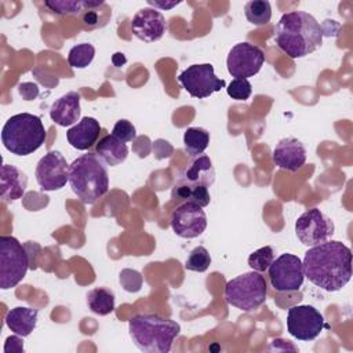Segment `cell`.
Instances as JSON below:
<instances>
[{
	"instance_id": "cell-1",
	"label": "cell",
	"mask_w": 353,
	"mask_h": 353,
	"mask_svg": "<svg viewBox=\"0 0 353 353\" xmlns=\"http://www.w3.org/2000/svg\"><path fill=\"white\" fill-rule=\"evenodd\" d=\"M303 273L316 287L328 292L342 290L352 279V251L338 240L310 247L302 261Z\"/></svg>"
},
{
	"instance_id": "cell-2",
	"label": "cell",
	"mask_w": 353,
	"mask_h": 353,
	"mask_svg": "<svg viewBox=\"0 0 353 353\" xmlns=\"http://www.w3.org/2000/svg\"><path fill=\"white\" fill-rule=\"evenodd\" d=\"M324 30L306 11L283 14L274 28V43L290 58H302L323 44Z\"/></svg>"
},
{
	"instance_id": "cell-3",
	"label": "cell",
	"mask_w": 353,
	"mask_h": 353,
	"mask_svg": "<svg viewBox=\"0 0 353 353\" xmlns=\"http://www.w3.org/2000/svg\"><path fill=\"white\" fill-rule=\"evenodd\" d=\"M181 325L159 314H135L128 321V334L134 345L146 353H168Z\"/></svg>"
},
{
	"instance_id": "cell-4",
	"label": "cell",
	"mask_w": 353,
	"mask_h": 353,
	"mask_svg": "<svg viewBox=\"0 0 353 353\" xmlns=\"http://www.w3.org/2000/svg\"><path fill=\"white\" fill-rule=\"evenodd\" d=\"M69 185L84 204H94L109 190L105 163L94 153H85L69 165Z\"/></svg>"
},
{
	"instance_id": "cell-5",
	"label": "cell",
	"mask_w": 353,
	"mask_h": 353,
	"mask_svg": "<svg viewBox=\"0 0 353 353\" xmlns=\"http://www.w3.org/2000/svg\"><path fill=\"white\" fill-rule=\"evenodd\" d=\"M47 132L39 116L18 113L11 116L1 130L4 148L17 156H28L36 152L46 141Z\"/></svg>"
},
{
	"instance_id": "cell-6",
	"label": "cell",
	"mask_w": 353,
	"mask_h": 353,
	"mask_svg": "<svg viewBox=\"0 0 353 353\" xmlns=\"http://www.w3.org/2000/svg\"><path fill=\"white\" fill-rule=\"evenodd\" d=\"M215 181V170L208 156L200 154L183 170L175 185L176 196L185 201H193L201 207L210 204L208 188Z\"/></svg>"
},
{
	"instance_id": "cell-7",
	"label": "cell",
	"mask_w": 353,
	"mask_h": 353,
	"mask_svg": "<svg viewBox=\"0 0 353 353\" xmlns=\"http://www.w3.org/2000/svg\"><path fill=\"white\" fill-rule=\"evenodd\" d=\"M268 285L265 277L259 272H247L225 285V299L229 305L243 310L252 312L266 301Z\"/></svg>"
},
{
	"instance_id": "cell-8",
	"label": "cell",
	"mask_w": 353,
	"mask_h": 353,
	"mask_svg": "<svg viewBox=\"0 0 353 353\" xmlns=\"http://www.w3.org/2000/svg\"><path fill=\"white\" fill-rule=\"evenodd\" d=\"M29 256L25 247L12 236L0 237V287L10 290L26 276Z\"/></svg>"
},
{
	"instance_id": "cell-9",
	"label": "cell",
	"mask_w": 353,
	"mask_h": 353,
	"mask_svg": "<svg viewBox=\"0 0 353 353\" xmlns=\"http://www.w3.org/2000/svg\"><path fill=\"white\" fill-rule=\"evenodd\" d=\"M178 81L193 98H207L214 92L225 88L226 83L214 73L211 63H194L179 73Z\"/></svg>"
},
{
	"instance_id": "cell-10",
	"label": "cell",
	"mask_w": 353,
	"mask_h": 353,
	"mask_svg": "<svg viewBox=\"0 0 353 353\" xmlns=\"http://www.w3.org/2000/svg\"><path fill=\"white\" fill-rule=\"evenodd\" d=\"M335 226L331 218H328L319 208H310L305 211L295 221V233L298 240L307 247L319 245L328 241L334 234Z\"/></svg>"
},
{
	"instance_id": "cell-11",
	"label": "cell",
	"mask_w": 353,
	"mask_h": 353,
	"mask_svg": "<svg viewBox=\"0 0 353 353\" xmlns=\"http://www.w3.org/2000/svg\"><path fill=\"white\" fill-rule=\"evenodd\" d=\"M268 270L270 284L276 291H296L303 284L302 261L294 254H281L273 259Z\"/></svg>"
},
{
	"instance_id": "cell-12",
	"label": "cell",
	"mask_w": 353,
	"mask_h": 353,
	"mask_svg": "<svg viewBox=\"0 0 353 353\" xmlns=\"http://www.w3.org/2000/svg\"><path fill=\"white\" fill-rule=\"evenodd\" d=\"M324 327L323 314L312 305H296L288 309L287 331L299 341L316 339Z\"/></svg>"
},
{
	"instance_id": "cell-13",
	"label": "cell",
	"mask_w": 353,
	"mask_h": 353,
	"mask_svg": "<svg viewBox=\"0 0 353 353\" xmlns=\"http://www.w3.org/2000/svg\"><path fill=\"white\" fill-rule=\"evenodd\" d=\"M265 62L263 51L247 41L234 44L226 59L228 72L234 79H248L256 74Z\"/></svg>"
},
{
	"instance_id": "cell-14",
	"label": "cell",
	"mask_w": 353,
	"mask_h": 353,
	"mask_svg": "<svg viewBox=\"0 0 353 353\" xmlns=\"http://www.w3.org/2000/svg\"><path fill=\"white\" fill-rule=\"evenodd\" d=\"M34 175L43 190H59L69 182V165L59 150H50L39 160Z\"/></svg>"
},
{
	"instance_id": "cell-15",
	"label": "cell",
	"mask_w": 353,
	"mask_h": 353,
	"mask_svg": "<svg viewBox=\"0 0 353 353\" xmlns=\"http://www.w3.org/2000/svg\"><path fill=\"white\" fill-rule=\"evenodd\" d=\"M171 228L182 239H194L207 228V215L201 205L183 201L171 214Z\"/></svg>"
},
{
	"instance_id": "cell-16",
	"label": "cell",
	"mask_w": 353,
	"mask_h": 353,
	"mask_svg": "<svg viewBox=\"0 0 353 353\" xmlns=\"http://www.w3.org/2000/svg\"><path fill=\"white\" fill-rule=\"evenodd\" d=\"M167 23L164 15L156 8H141L131 21V32L145 43H153L163 37Z\"/></svg>"
},
{
	"instance_id": "cell-17",
	"label": "cell",
	"mask_w": 353,
	"mask_h": 353,
	"mask_svg": "<svg viewBox=\"0 0 353 353\" xmlns=\"http://www.w3.org/2000/svg\"><path fill=\"white\" fill-rule=\"evenodd\" d=\"M272 159L279 168L296 172L306 161V148L296 138H283L274 146Z\"/></svg>"
},
{
	"instance_id": "cell-18",
	"label": "cell",
	"mask_w": 353,
	"mask_h": 353,
	"mask_svg": "<svg viewBox=\"0 0 353 353\" xmlns=\"http://www.w3.org/2000/svg\"><path fill=\"white\" fill-rule=\"evenodd\" d=\"M101 132V124L94 117H83L77 124L66 131V139L77 150H87L94 143Z\"/></svg>"
},
{
	"instance_id": "cell-19",
	"label": "cell",
	"mask_w": 353,
	"mask_h": 353,
	"mask_svg": "<svg viewBox=\"0 0 353 353\" xmlns=\"http://www.w3.org/2000/svg\"><path fill=\"white\" fill-rule=\"evenodd\" d=\"M28 178L25 172L12 164L1 165L0 176V194L4 203H11L21 199L25 194Z\"/></svg>"
},
{
	"instance_id": "cell-20",
	"label": "cell",
	"mask_w": 353,
	"mask_h": 353,
	"mask_svg": "<svg viewBox=\"0 0 353 353\" xmlns=\"http://www.w3.org/2000/svg\"><path fill=\"white\" fill-rule=\"evenodd\" d=\"M80 112V95L76 91H70L51 105L50 117L55 124L68 127L79 120Z\"/></svg>"
},
{
	"instance_id": "cell-21",
	"label": "cell",
	"mask_w": 353,
	"mask_h": 353,
	"mask_svg": "<svg viewBox=\"0 0 353 353\" xmlns=\"http://www.w3.org/2000/svg\"><path fill=\"white\" fill-rule=\"evenodd\" d=\"M83 3L84 10L79 15L83 29L95 30L108 25L112 17V10L103 0H83Z\"/></svg>"
},
{
	"instance_id": "cell-22",
	"label": "cell",
	"mask_w": 353,
	"mask_h": 353,
	"mask_svg": "<svg viewBox=\"0 0 353 353\" xmlns=\"http://www.w3.org/2000/svg\"><path fill=\"white\" fill-rule=\"evenodd\" d=\"M95 154L108 165L114 167L123 163L128 156V146L125 142L116 138L113 134L102 137L95 146Z\"/></svg>"
},
{
	"instance_id": "cell-23",
	"label": "cell",
	"mask_w": 353,
	"mask_h": 353,
	"mask_svg": "<svg viewBox=\"0 0 353 353\" xmlns=\"http://www.w3.org/2000/svg\"><path fill=\"white\" fill-rule=\"evenodd\" d=\"M37 317H39L37 309L17 306L8 310L6 316V324L14 334L21 336H28L36 328Z\"/></svg>"
},
{
	"instance_id": "cell-24",
	"label": "cell",
	"mask_w": 353,
	"mask_h": 353,
	"mask_svg": "<svg viewBox=\"0 0 353 353\" xmlns=\"http://www.w3.org/2000/svg\"><path fill=\"white\" fill-rule=\"evenodd\" d=\"M114 292L103 287L92 288L87 294V305L90 310L99 316H106L114 310Z\"/></svg>"
},
{
	"instance_id": "cell-25",
	"label": "cell",
	"mask_w": 353,
	"mask_h": 353,
	"mask_svg": "<svg viewBox=\"0 0 353 353\" xmlns=\"http://www.w3.org/2000/svg\"><path fill=\"white\" fill-rule=\"evenodd\" d=\"M210 132L201 127H189L183 132V148L190 156H200L208 148Z\"/></svg>"
},
{
	"instance_id": "cell-26",
	"label": "cell",
	"mask_w": 353,
	"mask_h": 353,
	"mask_svg": "<svg viewBox=\"0 0 353 353\" xmlns=\"http://www.w3.org/2000/svg\"><path fill=\"white\" fill-rule=\"evenodd\" d=\"M244 14L250 23L262 26L269 23L272 18V7L266 0H252L244 6Z\"/></svg>"
},
{
	"instance_id": "cell-27",
	"label": "cell",
	"mask_w": 353,
	"mask_h": 353,
	"mask_svg": "<svg viewBox=\"0 0 353 353\" xmlns=\"http://www.w3.org/2000/svg\"><path fill=\"white\" fill-rule=\"evenodd\" d=\"M95 55V48L90 43H81L70 48L68 54V63L74 69L87 68Z\"/></svg>"
},
{
	"instance_id": "cell-28",
	"label": "cell",
	"mask_w": 353,
	"mask_h": 353,
	"mask_svg": "<svg viewBox=\"0 0 353 353\" xmlns=\"http://www.w3.org/2000/svg\"><path fill=\"white\" fill-rule=\"evenodd\" d=\"M44 7L57 15H80L84 3L81 0H48L44 1Z\"/></svg>"
},
{
	"instance_id": "cell-29",
	"label": "cell",
	"mask_w": 353,
	"mask_h": 353,
	"mask_svg": "<svg viewBox=\"0 0 353 353\" xmlns=\"http://www.w3.org/2000/svg\"><path fill=\"white\" fill-rule=\"evenodd\" d=\"M211 265V255L208 250L203 245L193 248L185 262V268L192 272H205Z\"/></svg>"
},
{
	"instance_id": "cell-30",
	"label": "cell",
	"mask_w": 353,
	"mask_h": 353,
	"mask_svg": "<svg viewBox=\"0 0 353 353\" xmlns=\"http://www.w3.org/2000/svg\"><path fill=\"white\" fill-rule=\"evenodd\" d=\"M273 259H274L273 248L270 245H265V247L258 248L248 256V266L252 270L261 273V272H265L269 269Z\"/></svg>"
},
{
	"instance_id": "cell-31",
	"label": "cell",
	"mask_w": 353,
	"mask_h": 353,
	"mask_svg": "<svg viewBox=\"0 0 353 353\" xmlns=\"http://www.w3.org/2000/svg\"><path fill=\"white\" fill-rule=\"evenodd\" d=\"M228 95L236 101H245L252 92V85L247 79H233L226 88Z\"/></svg>"
},
{
	"instance_id": "cell-32",
	"label": "cell",
	"mask_w": 353,
	"mask_h": 353,
	"mask_svg": "<svg viewBox=\"0 0 353 353\" xmlns=\"http://www.w3.org/2000/svg\"><path fill=\"white\" fill-rule=\"evenodd\" d=\"M142 276L132 269H123L120 272V284L128 292H138L142 287Z\"/></svg>"
},
{
	"instance_id": "cell-33",
	"label": "cell",
	"mask_w": 353,
	"mask_h": 353,
	"mask_svg": "<svg viewBox=\"0 0 353 353\" xmlns=\"http://www.w3.org/2000/svg\"><path fill=\"white\" fill-rule=\"evenodd\" d=\"M112 134L123 142H132L137 138V131L134 124L124 119H120L116 121V124L113 125Z\"/></svg>"
},
{
	"instance_id": "cell-34",
	"label": "cell",
	"mask_w": 353,
	"mask_h": 353,
	"mask_svg": "<svg viewBox=\"0 0 353 353\" xmlns=\"http://www.w3.org/2000/svg\"><path fill=\"white\" fill-rule=\"evenodd\" d=\"M21 336V335H19ZM17 336V335H12V336H8L7 341H6V346L11 345V347H8L7 350H4L6 353L8 352H23V341Z\"/></svg>"
},
{
	"instance_id": "cell-35",
	"label": "cell",
	"mask_w": 353,
	"mask_h": 353,
	"mask_svg": "<svg viewBox=\"0 0 353 353\" xmlns=\"http://www.w3.org/2000/svg\"><path fill=\"white\" fill-rule=\"evenodd\" d=\"M181 1L179 0H172V1H160V0H148L149 6H153L154 8H160V10H170L175 6H178Z\"/></svg>"
},
{
	"instance_id": "cell-36",
	"label": "cell",
	"mask_w": 353,
	"mask_h": 353,
	"mask_svg": "<svg viewBox=\"0 0 353 353\" xmlns=\"http://www.w3.org/2000/svg\"><path fill=\"white\" fill-rule=\"evenodd\" d=\"M112 61H113V63L116 65V66H121L123 63H125V57H124V54H121V52H116L114 55H113V58H112Z\"/></svg>"
}]
</instances>
